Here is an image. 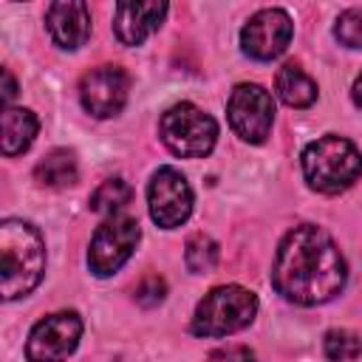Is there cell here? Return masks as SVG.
<instances>
[{
  "label": "cell",
  "mask_w": 362,
  "mask_h": 362,
  "mask_svg": "<svg viewBox=\"0 0 362 362\" xmlns=\"http://www.w3.org/2000/svg\"><path fill=\"white\" fill-rule=\"evenodd\" d=\"M345 277V257L325 229L314 223H300L280 240L272 266V283L277 294H283L288 303H328L342 291Z\"/></svg>",
  "instance_id": "obj_1"
},
{
  "label": "cell",
  "mask_w": 362,
  "mask_h": 362,
  "mask_svg": "<svg viewBox=\"0 0 362 362\" xmlns=\"http://www.w3.org/2000/svg\"><path fill=\"white\" fill-rule=\"evenodd\" d=\"M45 272V243L28 221L6 218L0 223V291L3 300L25 297Z\"/></svg>",
  "instance_id": "obj_2"
},
{
  "label": "cell",
  "mask_w": 362,
  "mask_h": 362,
  "mask_svg": "<svg viewBox=\"0 0 362 362\" xmlns=\"http://www.w3.org/2000/svg\"><path fill=\"white\" fill-rule=\"evenodd\" d=\"M303 175L317 192H342L362 175V153L342 136H322L303 150Z\"/></svg>",
  "instance_id": "obj_3"
},
{
  "label": "cell",
  "mask_w": 362,
  "mask_h": 362,
  "mask_svg": "<svg viewBox=\"0 0 362 362\" xmlns=\"http://www.w3.org/2000/svg\"><path fill=\"white\" fill-rule=\"evenodd\" d=\"M257 314V297L243 286L212 288L192 314V334L198 337H229L246 328Z\"/></svg>",
  "instance_id": "obj_4"
},
{
  "label": "cell",
  "mask_w": 362,
  "mask_h": 362,
  "mask_svg": "<svg viewBox=\"0 0 362 362\" xmlns=\"http://www.w3.org/2000/svg\"><path fill=\"white\" fill-rule=\"evenodd\" d=\"M158 130H161V141L167 144V150L181 158H204L215 147V139H218L215 119L189 102L173 105L161 116Z\"/></svg>",
  "instance_id": "obj_5"
},
{
  "label": "cell",
  "mask_w": 362,
  "mask_h": 362,
  "mask_svg": "<svg viewBox=\"0 0 362 362\" xmlns=\"http://www.w3.org/2000/svg\"><path fill=\"white\" fill-rule=\"evenodd\" d=\"M141 238L139 221L130 215H116L107 218L90 238V249H88V266L96 277H110L113 272H119L127 257L133 255L136 243Z\"/></svg>",
  "instance_id": "obj_6"
},
{
  "label": "cell",
  "mask_w": 362,
  "mask_h": 362,
  "mask_svg": "<svg viewBox=\"0 0 362 362\" xmlns=\"http://www.w3.org/2000/svg\"><path fill=\"white\" fill-rule=\"evenodd\" d=\"M226 116L232 130L249 141V144H260L266 141V136L272 133L274 124V99L266 88L255 85V82H243L232 90L229 102H226Z\"/></svg>",
  "instance_id": "obj_7"
},
{
  "label": "cell",
  "mask_w": 362,
  "mask_h": 362,
  "mask_svg": "<svg viewBox=\"0 0 362 362\" xmlns=\"http://www.w3.org/2000/svg\"><path fill=\"white\" fill-rule=\"evenodd\" d=\"M82 337V320L74 311H57L40 320L25 342L28 362H65Z\"/></svg>",
  "instance_id": "obj_8"
},
{
  "label": "cell",
  "mask_w": 362,
  "mask_h": 362,
  "mask_svg": "<svg viewBox=\"0 0 362 362\" xmlns=\"http://www.w3.org/2000/svg\"><path fill=\"white\" fill-rule=\"evenodd\" d=\"M147 204H150V218L158 226L175 229L192 212V189L175 167H158L147 187Z\"/></svg>",
  "instance_id": "obj_9"
},
{
  "label": "cell",
  "mask_w": 362,
  "mask_h": 362,
  "mask_svg": "<svg viewBox=\"0 0 362 362\" xmlns=\"http://www.w3.org/2000/svg\"><path fill=\"white\" fill-rule=\"evenodd\" d=\"M294 25L283 8H260L240 28V48L257 62H269L280 57L291 42Z\"/></svg>",
  "instance_id": "obj_10"
},
{
  "label": "cell",
  "mask_w": 362,
  "mask_h": 362,
  "mask_svg": "<svg viewBox=\"0 0 362 362\" xmlns=\"http://www.w3.org/2000/svg\"><path fill=\"white\" fill-rule=\"evenodd\" d=\"M130 79L119 65H99L88 71L79 82V99L82 107L96 119L116 116L127 102Z\"/></svg>",
  "instance_id": "obj_11"
},
{
  "label": "cell",
  "mask_w": 362,
  "mask_h": 362,
  "mask_svg": "<svg viewBox=\"0 0 362 362\" xmlns=\"http://www.w3.org/2000/svg\"><path fill=\"white\" fill-rule=\"evenodd\" d=\"M45 25L59 48L76 51L90 37V8L82 0H59L45 11Z\"/></svg>",
  "instance_id": "obj_12"
},
{
  "label": "cell",
  "mask_w": 362,
  "mask_h": 362,
  "mask_svg": "<svg viewBox=\"0 0 362 362\" xmlns=\"http://www.w3.org/2000/svg\"><path fill=\"white\" fill-rule=\"evenodd\" d=\"M167 3L150 0V3H116L113 14V31L124 45H141L164 20Z\"/></svg>",
  "instance_id": "obj_13"
},
{
  "label": "cell",
  "mask_w": 362,
  "mask_h": 362,
  "mask_svg": "<svg viewBox=\"0 0 362 362\" xmlns=\"http://www.w3.org/2000/svg\"><path fill=\"white\" fill-rule=\"evenodd\" d=\"M37 116L25 107H6L3 110V156H20L31 147L37 136Z\"/></svg>",
  "instance_id": "obj_14"
},
{
  "label": "cell",
  "mask_w": 362,
  "mask_h": 362,
  "mask_svg": "<svg viewBox=\"0 0 362 362\" xmlns=\"http://www.w3.org/2000/svg\"><path fill=\"white\" fill-rule=\"evenodd\" d=\"M34 178H37L40 187H51V189H65V187L76 184L79 167H76L74 153L71 150H62V147L45 153L37 161V167H34Z\"/></svg>",
  "instance_id": "obj_15"
},
{
  "label": "cell",
  "mask_w": 362,
  "mask_h": 362,
  "mask_svg": "<svg viewBox=\"0 0 362 362\" xmlns=\"http://www.w3.org/2000/svg\"><path fill=\"white\" fill-rule=\"evenodd\" d=\"M274 88H277V96L288 105V107H311L317 102V85L314 79L294 62L283 65L274 76Z\"/></svg>",
  "instance_id": "obj_16"
},
{
  "label": "cell",
  "mask_w": 362,
  "mask_h": 362,
  "mask_svg": "<svg viewBox=\"0 0 362 362\" xmlns=\"http://www.w3.org/2000/svg\"><path fill=\"white\" fill-rule=\"evenodd\" d=\"M130 198H133V189H130V184H127L124 178H107V181H102V184L93 189V195H90V209H93L96 215L116 218V215L130 204Z\"/></svg>",
  "instance_id": "obj_17"
},
{
  "label": "cell",
  "mask_w": 362,
  "mask_h": 362,
  "mask_svg": "<svg viewBox=\"0 0 362 362\" xmlns=\"http://www.w3.org/2000/svg\"><path fill=\"white\" fill-rule=\"evenodd\" d=\"M218 257H221L218 243H215L209 235L198 232V235H192V238L187 240L184 263H187V269H189L192 274H209V272L218 266Z\"/></svg>",
  "instance_id": "obj_18"
},
{
  "label": "cell",
  "mask_w": 362,
  "mask_h": 362,
  "mask_svg": "<svg viewBox=\"0 0 362 362\" xmlns=\"http://www.w3.org/2000/svg\"><path fill=\"white\" fill-rule=\"evenodd\" d=\"M322 354L331 362H351L362 354V339L348 328H331L322 337Z\"/></svg>",
  "instance_id": "obj_19"
},
{
  "label": "cell",
  "mask_w": 362,
  "mask_h": 362,
  "mask_svg": "<svg viewBox=\"0 0 362 362\" xmlns=\"http://www.w3.org/2000/svg\"><path fill=\"white\" fill-rule=\"evenodd\" d=\"M334 37L345 48H362V8H348L337 17Z\"/></svg>",
  "instance_id": "obj_20"
},
{
  "label": "cell",
  "mask_w": 362,
  "mask_h": 362,
  "mask_svg": "<svg viewBox=\"0 0 362 362\" xmlns=\"http://www.w3.org/2000/svg\"><path fill=\"white\" fill-rule=\"evenodd\" d=\"M133 294H136V303H139V305L153 308V305H158V303L164 300L167 283H164V277H158V274H147V277H141V283L136 286Z\"/></svg>",
  "instance_id": "obj_21"
},
{
  "label": "cell",
  "mask_w": 362,
  "mask_h": 362,
  "mask_svg": "<svg viewBox=\"0 0 362 362\" xmlns=\"http://www.w3.org/2000/svg\"><path fill=\"white\" fill-rule=\"evenodd\" d=\"M209 362H255V351L246 345H223L209 351Z\"/></svg>",
  "instance_id": "obj_22"
},
{
  "label": "cell",
  "mask_w": 362,
  "mask_h": 362,
  "mask_svg": "<svg viewBox=\"0 0 362 362\" xmlns=\"http://www.w3.org/2000/svg\"><path fill=\"white\" fill-rule=\"evenodd\" d=\"M14 93H17V82H14L11 71H8V68H3V105H6V107H11Z\"/></svg>",
  "instance_id": "obj_23"
},
{
  "label": "cell",
  "mask_w": 362,
  "mask_h": 362,
  "mask_svg": "<svg viewBox=\"0 0 362 362\" xmlns=\"http://www.w3.org/2000/svg\"><path fill=\"white\" fill-rule=\"evenodd\" d=\"M351 96H354V102L362 107V74L356 76V82H354V90H351Z\"/></svg>",
  "instance_id": "obj_24"
}]
</instances>
